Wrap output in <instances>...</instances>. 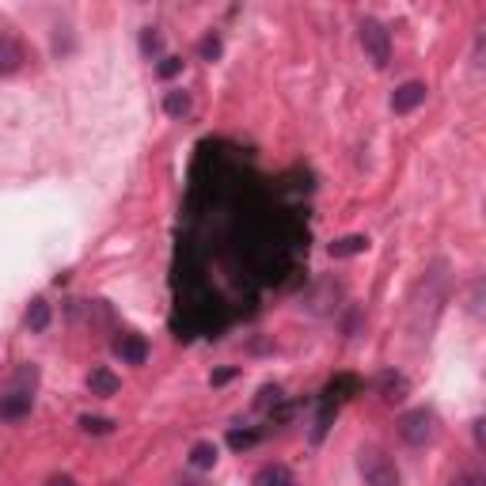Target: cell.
<instances>
[{"label": "cell", "mask_w": 486, "mask_h": 486, "mask_svg": "<svg viewBox=\"0 0 486 486\" xmlns=\"http://www.w3.org/2000/svg\"><path fill=\"white\" fill-rule=\"evenodd\" d=\"M164 111H168L171 118H187V115H190V96H187V92H168V96H164Z\"/></svg>", "instance_id": "cell-14"}, {"label": "cell", "mask_w": 486, "mask_h": 486, "mask_svg": "<svg viewBox=\"0 0 486 486\" xmlns=\"http://www.w3.org/2000/svg\"><path fill=\"white\" fill-rule=\"evenodd\" d=\"M376 391H381V399L384 403H403L407 395H410V384H407V376L403 372H381L376 376Z\"/></svg>", "instance_id": "cell-7"}, {"label": "cell", "mask_w": 486, "mask_h": 486, "mask_svg": "<svg viewBox=\"0 0 486 486\" xmlns=\"http://www.w3.org/2000/svg\"><path fill=\"white\" fill-rule=\"evenodd\" d=\"M399 437H403L407 445H414V448L429 445V441L437 437V414H434V410H426V407L407 410L403 418H399Z\"/></svg>", "instance_id": "cell-2"}, {"label": "cell", "mask_w": 486, "mask_h": 486, "mask_svg": "<svg viewBox=\"0 0 486 486\" xmlns=\"http://www.w3.org/2000/svg\"><path fill=\"white\" fill-rule=\"evenodd\" d=\"M448 486H486V479H482L479 472H463V475H456Z\"/></svg>", "instance_id": "cell-19"}, {"label": "cell", "mask_w": 486, "mask_h": 486, "mask_svg": "<svg viewBox=\"0 0 486 486\" xmlns=\"http://www.w3.org/2000/svg\"><path fill=\"white\" fill-rule=\"evenodd\" d=\"M80 426H84V434H111V429H115L111 418H92V414H84Z\"/></svg>", "instance_id": "cell-15"}, {"label": "cell", "mask_w": 486, "mask_h": 486, "mask_svg": "<svg viewBox=\"0 0 486 486\" xmlns=\"http://www.w3.org/2000/svg\"><path fill=\"white\" fill-rule=\"evenodd\" d=\"M369 251V236H342L331 243V259H353V255H365Z\"/></svg>", "instance_id": "cell-10"}, {"label": "cell", "mask_w": 486, "mask_h": 486, "mask_svg": "<svg viewBox=\"0 0 486 486\" xmlns=\"http://www.w3.org/2000/svg\"><path fill=\"white\" fill-rule=\"evenodd\" d=\"M357 472H362L365 486H399V467H395V460L376 445H365L362 453H357Z\"/></svg>", "instance_id": "cell-1"}, {"label": "cell", "mask_w": 486, "mask_h": 486, "mask_svg": "<svg viewBox=\"0 0 486 486\" xmlns=\"http://www.w3.org/2000/svg\"><path fill=\"white\" fill-rule=\"evenodd\" d=\"M160 46H164V42H160V34H152V27L141 34V50H145V53H156Z\"/></svg>", "instance_id": "cell-20"}, {"label": "cell", "mask_w": 486, "mask_h": 486, "mask_svg": "<svg viewBox=\"0 0 486 486\" xmlns=\"http://www.w3.org/2000/svg\"><path fill=\"white\" fill-rule=\"evenodd\" d=\"M179 486H209V482H206V479H183Z\"/></svg>", "instance_id": "cell-23"}, {"label": "cell", "mask_w": 486, "mask_h": 486, "mask_svg": "<svg viewBox=\"0 0 486 486\" xmlns=\"http://www.w3.org/2000/svg\"><path fill=\"white\" fill-rule=\"evenodd\" d=\"M251 486H300V482H297V475L285 463H266V467H259V472H255Z\"/></svg>", "instance_id": "cell-9"}, {"label": "cell", "mask_w": 486, "mask_h": 486, "mask_svg": "<svg viewBox=\"0 0 486 486\" xmlns=\"http://www.w3.org/2000/svg\"><path fill=\"white\" fill-rule=\"evenodd\" d=\"M197 50H202V58H206V61L221 58V39H217V34H209V39H202V46H197Z\"/></svg>", "instance_id": "cell-18"}, {"label": "cell", "mask_w": 486, "mask_h": 486, "mask_svg": "<svg viewBox=\"0 0 486 486\" xmlns=\"http://www.w3.org/2000/svg\"><path fill=\"white\" fill-rule=\"evenodd\" d=\"M46 486H80V482H77L73 475H53V479H50Z\"/></svg>", "instance_id": "cell-22"}, {"label": "cell", "mask_w": 486, "mask_h": 486, "mask_svg": "<svg viewBox=\"0 0 486 486\" xmlns=\"http://www.w3.org/2000/svg\"><path fill=\"white\" fill-rule=\"evenodd\" d=\"M232 376H236V369H221V372H213V376H209V384H213V388H221V384L232 381Z\"/></svg>", "instance_id": "cell-21"}, {"label": "cell", "mask_w": 486, "mask_h": 486, "mask_svg": "<svg viewBox=\"0 0 486 486\" xmlns=\"http://www.w3.org/2000/svg\"><path fill=\"white\" fill-rule=\"evenodd\" d=\"M34 407V395L31 391H8V395H0V422H20L27 418Z\"/></svg>", "instance_id": "cell-6"}, {"label": "cell", "mask_w": 486, "mask_h": 486, "mask_svg": "<svg viewBox=\"0 0 486 486\" xmlns=\"http://www.w3.org/2000/svg\"><path fill=\"white\" fill-rule=\"evenodd\" d=\"M87 388H92V395H115L122 388V381L111 369H92L87 372Z\"/></svg>", "instance_id": "cell-11"}, {"label": "cell", "mask_w": 486, "mask_h": 486, "mask_svg": "<svg viewBox=\"0 0 486 486\" xmlns=\"http://www.w3.org/2000/svg\"><path fill=\"white\" fill-rule=\"evenodd\" d=\"M362 46H365L369 61L376 69H388V61H391V31L381 20H372V15L362 20Z\"/></svg>", "instance_id": "cell-3"}, {"label": "cell", "mask_w": 486, "mask_h": 486, "mask_svg": "<svg viewBox=\"0 0 486 486\" xmlns=\"http://www.w3.org/2000/svg\"><path fill=\"white\" fill-rule=\"evenodd\" d=\"M426 96H429V87H426L422 80H410V84H403V87H395V96H391V111H395V115H410V111H418V106L426 103Z\"/></svg>", "instance_id": "cell-4"}, {"label": "cell", "mask_w": 486, "mask_h": 486, "mask_svg": "<svg viewBox=\"0 0 486 486\" xmlns=\"http://www.w3.org/2000/svg\"><path fill=\"white\" fill-rule=\"evenodd\" d=\"M190 467H194V472H209V467H217V445H213V441H197L190 448Z\"/></svg>", "instance_id": "cell-12"}, {"label": "cell", "mask_w": 486, "mask_h": 486, "mask_svg": "<svg viewBox=\"0 0 486 486\" xmlns=\"http://www.w3.org/2000/svg\"><path fill=\"white\" fill-rule=\"evenodd\" d=\"M27 327L34 331V335H42L46 327H50V304L39 297V300H31V308H27Z\"/></svg>", "instance_id": "cell-13"}, {"label": "cell", "mask_w": 486, "mask_h": 486, "mask_svg": "<svg viewBox=\"0 0 486 486\" xmlns=\"http://www.w3.org/2000/svg\"><path fill=\"white\" fill-rule=\"evenodd\" d=\"M115 353L122 357L125 365H145V357H149V342L141 338V335H122L115 342Z\"/></svg>", "instance_id": "cell-8"}, {"label": "cell", "mask_w": 486, "mask_h": 486, "mask_svg": "<svg viewBox=\"0 0 486 486\" xmlns=\"http://www.w3.org/2000/svg\"><path fill=\"white\" fill-rule=\"evenodd\" d=\"M23 61H27V50H23V42L15 39V34H0V77L20 73Z\"/></svg>", "instance_id": "cell-5"}, {"label": "cell", "mask_w": 486, "mask_h": 486, "mask_svg": "<svg viewBox=\"0 0 486 486\" xmlns=\"http://www.w3.org/2000/svg\"><path fill=\"white\" fill-rule=\"evenodd\" d=\"M179 73H183V58H164V61L156 65V77H160V80H171V77H179Z\"/></svg>", "instance_id": "cell-16"}, {"label": "cell", "mask_w": 486, "mask_h": 486, "mask_svg": "<svg viewBox=\"0 0 486 486\" xmlns=\"http://www.w3.org/2000/svg\"><path fill=\"white\" fill-rule=\"evenodd\" d=\"M228 445H232V448H251V445H259V434H251V429H243V434H240V429H232Z\"/></svg>", "instance_id": "cell-17"}]
</instances>
